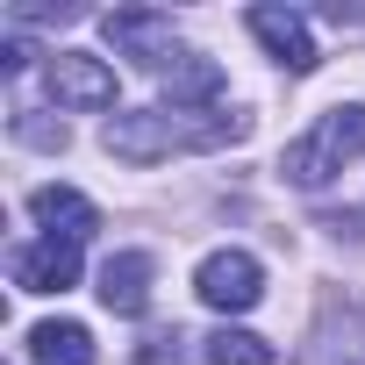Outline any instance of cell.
Listing matches in <instances>:
<instances>
[{
  "instance_id": "obj_1",
  "label": "cell",
  "mask_w": 365,
  "mask_h": 365,
  "mask_svg": "<svg viewBox=\"0 0 365 365\" xmlns=\"http://www.w3.org/2000/svg\"><path fill=\"white\" fill-rule=\"evenodd\" d=\"M251 129V115H222V108H122L108 115L101 143L122 158V165H165L179 150H215V143H237Z\"/></svg>"
},
{
  "instance_id": "obj_2",
  "label": "cell",
  "mask_w": 365,
  "mask_h": 365,
  "mask_svg": "<svg viewBox=\"0 0 365 365\" xmlns=\"http://www.w3.org/2000/svg\"><path fill=\"white\" fill-rule=\"evenodd\" d=\"M351 158H365V101H351V108H329V115H315V129L287 143L279 172L294 179V187H329V179H336V172H344Z\"/></svg>"
},
{
  "instance_id": "obj_3",
  "label": "cell",
  "mask_w": 365,
  "mask_h": 365,
  "mask_svg": "<svg viewBox=\"0 0 365 365\" xmlns=\"http://www.w3.org/2000/svg\"><path fill=\"white\" fill-rule=\"evenodd\" d=\"M194 294H201L215 315H244V308H258V294H265V265H258L251 251H208L201 272H194Z\"/></svg>"
},
{
  "instance_id": "obj_4",
  "label": "cell",
  "mask_w": 365,
  "mask_h": 365,
  "mask_svg": "<svg viewBox=\"0 0 365 365\" xmlns=\"http://www.w3.org/2000/svg\"><path fill=\"white\" fill-rule=\"evenodd\" d=\"M43 86H51V101H58V108H79V115L115 108V72H108L93 51H51Z\"/></svg>"
},
{
  "instance_id": "obj_5",
  "label": "cell",
  "mask_w": 365,
  "mask_h": 365,
  "mask_svg": "<svg viewBox=\"0 0 365 365\" xmlns=\"http://www.w3.org/2000/svg\"><path fill=\"white\" fill-rule=\"evenodd\" d=\"M108 43H115V58H136L143 72H165L172 58H179V36H172V15H158V8H115L108 22Z\"/></svg>"
},
{
  "instance_id": "obj_6",
  "label": "cell",
  "mask_w": 365,
  "mask_h": 365,
  "mask_svg": "<svg viewBox=\"0 0 365 365\" xmlns=\"http://www.w3.org/2000/svg\"><path fill=\"white\" fill-rule=\"evenodd\" d=\"M244 22H251V36L272 51V65H287V72H315V65H322V58H315V36H308V22H301L294 8H251Z\"/></svg>"
},
{
  "instance_id": "obj_7",
  "label": "cell",
  "mask_w": 365,
  "mask_h": 365,
  "mask_svg": "<svg viewBox=\"0 0 365 365\" xmlns=\"http://www.w3.org/2000/svg\"><path fill=\"white\" fill-rule=\"evenodd\" d=\"M15 287L22 294H65V287H79V244H65V237L22 244L15 251Z\"/></svg>"
},
{
  "instance_id": "obj_8",
  "label": "cell",
  "mask_w": 365,
  "mask_h": 365,
  "mask_svg": "<svg viewBox=\"0 0 365 365\" xmlns=\"http://www.w3.org/2000/svg\"><path fill=\"white\" fill-rule=\"evenodd\" d=\"M29 215L43 222V237H65V244H86L101 230V208L79 194V187H36L29 194Z\"/></svg>"
},
{
  "instance_id": "obj_9",
  "label": "cell",
  "mask_w": 365,
  "mask_h": 365,
  "mask_svg": "<svg viewBox=\"0 0 365 365\" xmlns=\"http://www.w3.org/2000/svg\"><path fill=\"white\" fill-rule=\"evenodd\" d=\"M101 308L108 315H143L150 308V251H115L101 265Z\"/></svg>"
},
{
  "instance_id": "obj_10",
  "label": "cell",
  "mask_w": 365,
  "mask_h": 365,
  "mask_svg": "<svg viewBox=\"0 0 365 365\" xmlns=\"http://www.w3.org/2000/svg\"><path fill=\"white\" fill-rule=\"evenodd\" d=\"M158 79H165L172 108H215V93H222V65H215V58H201V51H179Z\"/></svg>"
},
{
  "instance_id": "obj_11",
  "label": "cell",
  "mask_w": 365,
  "mask_h": 365,
  "mask_svg": "<svg viewBox=\"0 0 365 365\" xmlns=\"http://www.w3.org/2000/svg\"><path fill=\"white\" fill-rule=\"evenodd\" d=\"M29 358L36 365H93V329L86 322H36L29 329Z\"/></svg>"
},
{
  "instance_id": "obj_12",
  "label": "cell",
  "mask_w": 365,
  "mask_h": 365,
  "mask_svg": "<svg viewBox=\"0 0 365 365\" xmlns=\"http://www.w3.org/2000/svg\"><path fill=\"white\" fill-rule=\"evenodd\" d=\"M201 358H208V365H272V344L251 336V329H230V322H222V329L201 344Z\"/></svg>"
},
{
  "instance_id": "obj_13",
  "label": "cell",
  "mask_w": 365,
  "mask_h": 365,
  "mask_svg": "<svg viewBox=\"0 0 365 365\" xmlns=\"http://www.w3.org/2000/svg\"><path fill=\"white\" fill-rule=\"evenodd\" d=\"M15 136L36 143V150H65V129H51V122H36V115H15Z\"/></svg>"
},
{
  "instance_id": "obj_14",
  "label": "cell",
  "mask_w": 365,
  "mask_h": 365,
  "mask_svg": "<svg viewBox=\"0 0 365 365\" xmlns=\"http://www.w3.org/2000/svg\"><path fill=\"white\" fill-rule=\"evenodd\" d=\"M29 58H36V51H29V43H22V36H8V43H0V72H8V79H15V72H22V65H29Z\"/></svg>"
}]
</instances>
